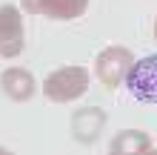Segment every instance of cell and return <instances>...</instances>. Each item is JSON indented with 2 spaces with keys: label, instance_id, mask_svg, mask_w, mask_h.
<instances>
[{
  "label": "cell",
  "instance_id": "6da1fadb",
  "mask_svg": "<svg viewBox=\"0 0 157 155\" xmlns=\"http://www.w3.org/2000/svg\"><path fill=\"white\" fill-rule=\"evenodd\" d=\"M91 80V72L86 66H77V63H69V66H57L52 69L49 75L43 78V95L46 101L52 104H71L77 101L80 95H86Z\"/></svg>",
  "mask_w": 157,
  "mask_h": 155
},
{
  "label": "cell",
  "instance_id": "7a4b0ae2",
  "mask_svg": "<svg viewBox=\"0 0 157 155\" xmlns=\"http://www.w3.org/2000/svg\"><path fill=\"white\" fill-rule=\"evenodd\" d=\"M134 60H137V58L132 55V49H128V46H120V43L106 46V49L94 58V78H97L106 89H117V86L126 80V75H128V69H132Z\"/></svg>",
  "mask_w": 157,
  "mask_h": 155
},
{
  "label": "cell",
  "instance_id": "3957f363",
  "mask_svg": "<svg viewBox=\"0 0 157 155\" xmlns=\"http://www.w3.org/2000/svg\"><path fill=\"white\" fill-rule=\"evenodd\" d=\"M123 84L134 101L157 104V55H146V58L134 60Z\"/></svg>",
  "mask_w": 157,
  "mask_h": 155
},
{
  "label": "cell",
  "instance_id": "277c9868",
  "mask_svg": "<svg viewBox=\"0 0 157 155\" xmlns=\"http://www.w3.org/2000/svg\"><path fill=\"white\" fill-rule=\"evenodd\" d=\"M26 46L23 12L14 3L0 6V58H17Z\"/></svg>",
  "mask_w": 157,
  "mask_h": 155
},
{
  "label": "cell",
  "instance_id": "5b68a950",
  "mask_svg": "<svg viewBox=\"0 0 157 155\" xmlns=\"http://www.w3.org/2000/svg\"><path fill=\"white\" fill-rule=\"evenodd\" d=\"M106 124H109L106 109H100V106H80V109H75V112H71L69 132H71V138H75L77 144L89 147V144L100 141V135H103Z\"/></svg>",
  "mask_w": 157,
  "mask_h": 155
},
{
  "label": "cell",
  "instance_id": "8992f818",
  "mask_svg": "<svg viewBox=\"0 0 157 155\" xmlns=\"http://www.w3.org/2000/svg\"><path fill=\"white\" fill-rule=\"evenodd\" d=\"M91 0H20V12L43 14L49 20H77L89 12Z\"/></svg>",
  "mask_w": 157,
  "mask_h": 155
},
{
  "label": "cell",
  "instance_id": "52a82bcc",
  "mask_svg": "<svg viewBox=\"0 0 157 155\" xmlns=\"http://www.w3.org/2000/svg\"><path fill=\"white\" fill-rule=\"evenodd\" d=\"M0 92L14 104H26L37 92V80L26 66H6L0 72Z\"/></svg>",
  "mask_w": 157,
  "mask_h": 155
},
{
  "label": "cell",
  "instance_id": "ba28073f",
  "mask_svg": "<svg viewBox=\"0 0 157 155\" xmlns=\"http://www.w3.org/2000/svg\"><path fill=\"white\" fill-rule=\"evenodd\" d=\"M151 149V135L143 129H120L109 141V155H149Z\"/></svg>",
  "mask_w": 157,
  "mask_h": 155
},
{
  "label": "cell",
  "instance_id": "9c48e42d",
  "mask_svg": "<svg viewBox=\"0 0 157 155\" xmlns=\"http://www.w3.org/2000/svg\"><path fill=\"white\" fill-rule=\"evenodd\" d=\"M0 155H14L12 149H6V147H0Z\"/></svg>",
  "mask_w": 157,
  "mask_h": 155
},
{
  "label": "cell",
  "instance_id": "30bf717a",
  "mask_svg": "<svg viewBox=\"0 0 157 155\" xmlns=\"http://www.w3.org/2000/svg\"><path fill=\"white\" fill-rule=\"evenodd\" d=\"M154 40H157V14H154Z\"/></svg>",
  "mask_w": 157,
  "mask_h": 155
},
{
  "label": "cell",
  "instance_id": "8fae6325",
  "mask_svg": "<svg viewBox=\"0 0 157 155\" xmlns=\"http://www.w3.org/2000/svg\"><path fill=\"white\" fill-rule=\"evenodd\" d=\"M149 155H157V147H154V149H151V152H149Z\"/></svg>",
  "mask_w": 157,
  "mask_h": 155
}]
</instances>
